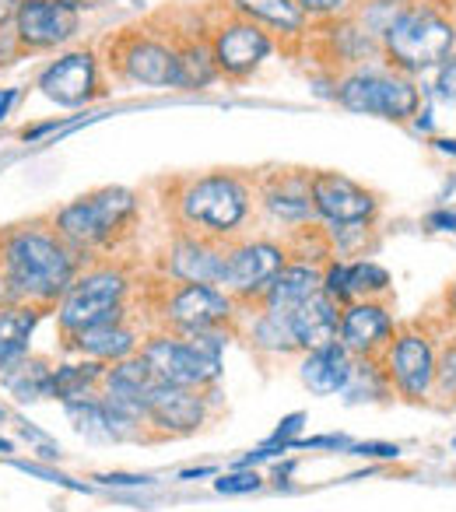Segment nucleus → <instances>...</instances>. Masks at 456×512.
<instances>
[{
    "label": "nucleus",
    "instance_id": "nucleus-1",
    "mask_svg": "<svg viewBox=\"0 0 456 512\" xmlns=\"http://www.w3.org/2000/svg\"><path fill=\"white\" fill-rule=\"evenodd\" d=\"M85 267L53 225H18L0 232V306L50 309L67 295Z\"/></svg>",
    "mask_w": 456,
    "mask_h": 512
},
{
    "label": "nucleus",
    "instance_id": "nucleus-2",
    "mask_svg": "<svg viewBox=\"0 0 456 512\" xmlns=\"http://www.w3.org/2000/svg\"><path fill=\"white\" fill-rule=\"evenodd\" d=\"M379 43H383L386 64L414 78V74L435 71L456 50V22L442 4L407 0V8L400 11V18L386 29Z\"/></svg>",
    "mask_w": 456,
    "mask_h": 512
},
{
    "label": "nucleus",
    "instance_id": "nucleus-3",
    "mask_svg": "<svg viewBox=\"0 0 456 512\" xmlns=\"http://www.w3.org/2000/svg\"><path fill=\"white\" fill-rule=\"evenodd\" d=\"M134 218H137L134 190H127V186H99V190L60 207L50 225L74 253L88 256L95 249L113 246Z\"/></svg>",
    "mask_w": 456,
    "mask_h": 512
},
{
    "label": "nucleus",
    "instance_id": "nucleus-4",
    "mask_svg": "<svg viewBox=\"0 0 456 512\" xmlns=\"http://www.w3.org/2000/svg\"><path fill=\"white\" fill-rule=\"evenodd\" d=\"M176 207L190 232L207 235V239H228L250 218L253 193L246 179L232 176V172H207L183 186Z\"/></svg>",
    "mask_w": 456,
    "mask_h": 512
},
{
    "label": "nucleus",
    "instance_id": "nucleus-5",
    "mask_svg": "<svg viewBox=\"0 0 456 512\" xmlns=\"http://www.w3.org/2000/svg\"><path fill=\"white\" fill-rule=\"evenodd\" d=\"M127 292H130V278L123 267L113 264L81 267L74 285L57 302L60 334L74 337L78 330L99 327V323L127 320Z\"/></svg>",
    "mask_w": 456,
    "mask_h": 512
},
{
    "label": "nucleus",
    "instance_id": "nucleus-6",
    "mask_svg": "<svg viewBox=\"0 0 456 512\" xmlns=\"http://www.w3.org/2000/svg\"><path fill=\"white\" fill-rule=\"evenodd\" d=\"M334 99L348 113L358 116H379V120L407 123L421 109V88L414 78L400 71H376V67H355L337 81Z\"/></svg>",
    "mask_w": 456,
    "mask_h": 512
},
{
    "label": "nucleus",
    "instance_id": "nucleus-7",
    "mask_svg": "<svg viewBox=\"0 0 456 512\" xmlns=\"http://www.w3.org/2000/svg\"><path fill=\"white\" fill-rule=\"evenodd\" d=\"M148 362L151 376L165 386H186V390H207L221 379V358L204 355L190 337L183 334H155L137 348Z\"/></svg>",
    "mask_w": 456,
    "mask_h": 512
},
{
    "label": "nucleus",
    "instance_id": "nucleus-8",
    "mask_svg": "<svg viewBox=\"0 0 456 512\" xmlns=\"http://www.w3.org/2000/svg\"><path fill=\"white\" fill-rule=\"evenodd\" d=\"M288 264V249L274 239H246L236 246H225V264H221V281L236 302H260L278 271Z\"/></svg>",
    "mask_w": 456,
    "mask_h": 512
},
{
    "label": "nucleus",
    "instance_id": "nucleus-9",
    "mask_svg": "<svg viewBox=\"0 0 456 512\" xmlns=\"http://www.w3.org/2000/svg\"><path fill=\"white\" fill-rule=\"evenodd\" d=\"M309 197H313L316 218H323L330 228L369 225L379 211L376 193L348 179L344 172H313L309 176Z\"/></svg>",
    "mask_w": 456,
    "mask_h": 512
},
{
    "label": "nucleus",
    "instance_id": "nucleus-10",
    "mask_svg": "<svg viewBox=\"0 0 456 512\" xmlns=\"http://www.w3.org/2000/svg\"><path fill=\"white\" fill-rule=\"evenodd\" d=\"M162 316L172 334H197V330L228 327L236 316V299L218 285H176L162 306Z\"/></svg>",
    "mask_w": 456,
    "mask_h": 512
},
{
    "label": "nucleus",
    "instance_id": "nucleus-11",
    "mask_svg": "<svg viewBox=\"0 0 456 512\" xmlns=\"http://www.w3.org/2000/svg\"><path fill=\"white\" fill-rule=\"evenodd\" d=\"M81 32V11L67 0H22L15 15V43L22 50H57Z\"/></svg>",
    "mask_w": 456,
    "mask_h": 512
},
{
    "label": "nucleus",
    "instance_id": "nucleus-12",
    "mask_svg": "<svg viewBox=\"0 0 456 512\" xmlns=\"http://www.w3.org/2000/svg\"><path fill=\"white\" fill-rule=\"evenodd\" d=\"M211 53L218 64L221 78H250L260 71L267 57L274 53V39L267 29L246 22V18H232V22L218 25L211 36Z\"/></svg>",
    "mask_w": 456,
    "mask_h": 512
},
{
    "label": "nucleus",
    "instance_id": "nucleus-13",
    "mask_svg": "<svg viewBox=\"0 0 456 512\" xmlns=\"http://www.w3.org/2000/svg\"><path fill=\"white\" fill-rule=\"evenodd\" d=\"M383 369L390 376V386L407 400H425L435 386V351L432 341L418 330H404L386 344Z\"/></svg>",
    "mask_w": 456,
    "mask_h": 512
},
{
    "label": "nucleus",
    "instance_id": "nucleus-14",
    "mask_svg": "<svg viewBox=\"0 0 456 512\" xmlns=\"http://www.w3.org/2000/svg\"><path fill=\"white\" fill-rule=\"evenodd\" d=\"M36 88L50 102L64 109H81L102 92L99 78V60L92 50H71L64 57H57L43 74H39Z\"/></svg>",
    "mask_w": 456,
    "mask_h": 512
},
{
    "label": "nucleus",
    "instance_id": "nucleus-15",
    "mask_svg": "<svg viewBox=\"0 0 456 512\" xmlns=\"http://www.w3.org/2000/svg\"><path fill=\"white\" fill-rule=\"evenodd\" d=\"M116 67L127 81L148 88H179V57L176 46L162 39L130 32L116 46Z\"/></svg>",
    "mask_w": 456,
    "mask_h": 512
},
{
    "label": "nucleus",
    "instance_id": "nucleus-16",
    "mask_svg": "<svg viewBox=\"0 0 456 512\" xmlns=\"http://www.w3.org/2000/svg\"><path fill=\"white\" fill-rule=\"evenodd\" d=\"M207 421V390L155 383L148 393V428L158 435H193Z\"/></svg>",
    "mask_w": 456,
    "mask_h": 512
},
{
    "label": "nucleus",
    "instance_id": "nucleus-17",
    "mask_svg": "<svg viewBox=\"0 0 456 512\" xmlns=\"http://www.w3.org/2000/svg\"><path fill=\"white\" fill-rule=\"evenodd\" d=\"M337 341L355 358H376L393 341V313L376 299H355L341 309Z\"/></svg>",
    "mask_w": 456,
    "mask_h": 512
},
{
    "label": "nucleus",
    "instance_id": "nucleus-18",
    "mask_svg": "<svg viewBox=\"0 0 456 512\" xmlns=\"http://www.w3.org/2000/svg\"><path fill=\"white\" fill-rule=\"evenodd\" d=\"M221 264H225V246L197 232L179 235L165 253V274L176 285H218Z\"/></svg>",
    "mask_w": 456,
    "mask_h": 512
},
{
    "label": "nucleus",
    "instance_id": "nucleus-19",
    "mask_svg": "<svg viewBox=\"0 0 456 512\" xmlns=\"http://www.w3.org/2000/svg\"><path fill=\"white\" fill-rule=\"evenodd\" d=\"M341 302H334L330 295L316 292L313 299H306L299 309L288 313L292 320V334L299 351H316V348H327V344L337 341V330H341Z\"/></svg>",
    "mask_w": 456,
    "mask_h": 512
},
{
    "label": "nucleus",
    "instance_id": "nucleus-20",
    "mask_svg": "<svg viewBox=\"0 0 456 512\" xmlns=\"http://www.w3.org/2000/svg\"><path fill=\"white\" fill-rule=\"evenodd\" d=\"M67 348L78 351L81 358H92L102 365H116L123 358L137 355L141 341H137V330L127 320H113V323H99V327L78 330L74 337H67Z\"/></svg>",
    "mask_w": 456,
    "mask_h": 512
},
{
    "label": "nucleus",
    "instance_id": "nucleus-21",
    "mask_svg": "<svg viewBox=\"0 0 456 512\" xmlns=\"http://www.w3.org/2000/svg\"><path fill=\"white\" fill-rule=\"evenodd\" d=\"M323 288V267L316 260H288L278 271V278L271 281V288L260 299V309H271V313H292L306 299H313Z\"/></svg>",
    "mask_w": 456,
    "mask_h": 512
},
{
    "label": "nucleus",
    "instance_id": "nucleus-22",
    "mask_svg": "<svg viewBox=\"0 0 456 512\" xmlns=\"http://www.w3.org/2000/svg\"><path fill=\"white\" fill-rule=\"evenodd\" d=\"M351 365H355V355H351L341 341H334V344H327V348H316L302 355L299 379L313 397H334V393H341L344 383H348Z\"/></svg>",
    "mask_w": 456,
    "mask_h": 512
},
{
    "label": "nucleus",
    "instance_id": "nucleus-23",
    "mask_svg": "<svg viewBox=\"0 0 456 512\" xmlns=\"http://www.w3.org/2000/svg\"><path fill=\"white\" fill-rule=\"evenodd\" d=\"M39 306H0V376L15 372L32 355V337L43 323Z\"/></svg>",
    "mask_w": 456,
    "mask_h": 512
},
{
    "label": "nucleus",
    "instance_id": "nucleus-24",
    "mask_svg": "<svg viewBox=\"0 0 456 512\" xmlns=\"http://www.w3.org/2000/svg\"><path fill=\"white\" fill-rule=\"evenodd\" d=\"M264 207L281 225H306V221H313L316 211L313 197H309V176H299V172L274 176L264 190Z\"/></svg>",
    "mask_w": 456,
    "mask_h": 512
},
{
    "label": "nucleus",
    "instance_id": "nucleus-25",
    "mask_svg": "<svg viewBox=\"0 0 456 512\" xmlns=\"http://www.w3.org/2000/svg\"><path fill=\"white\" fill-rule=\"evenodd\" d=\"M232 11L236 18H246V22L281 32V36H302L309 22L295 0H232Z\"/></svg>",
    "mask_w": 456,
    "mask_h": 512
},
{
    "label": "nucleus",
    "instance_id": "nucleus-26",
    "mask_svg": "<svg viewBox=\"0 0 456 512\" xmlns=\"http://www.w3.org/2000/svg\"><path fill=\"white\" fill-rule=\"evenodd\" d=\"M102 376H106V365L92 362V358L53 365V400H60V404H74V400L99 397Z\"/></svg>",
    "mask_w": 456,
    "mask_h": 512
},
{
    "label": "nucleus",
    "instance_id": "nucleus-27",
    "mask_svg": "<svg viewBox=\"0 0 456 512\" xmlns=\"http://www.w3.org/2000/svg\"><path fill=\"white\" fill-rule=\"evenodd\" d=\"M250 344L257 351H264V355H274V358H285V355H295V351H299L288 313H271V309H260V313L253 316Z\"/></svg>",
    "mask_w": 456,
    "mask_h": 512
},
{
    "label": "nucleus",
    "instance_id": "nucleus-28",
    "mask_svg": "<svg viewBox=\"0 0 456 512\" xmlns=\"http://www.w3.org/2000/svg\"><path fill=\"white\" fill-rule=\"evenodd\" d=\"M64 411H67V418H71L74 432H78L81 439L102 442V446H109V442H120V432H116L113 418H109L106 404H102L99 397L74 400V404H64Z\"/></svg>",
    "mask_w": 456,
    "mask_h": 512
},
{
    "label": "nucleus",
    "instance_id": "nucleus-29",
    "mask_svg": "<svg viewBox=\"0 0 456 512\" xmlns=\"http://www.w3.org/2000/svg\"><path fill=\"white\" fill-rule=\"evenodd\" d=\"M4 386L11 390V397L22 400V404H36V400H46L53 397V365L43 362V358H25L15 372H8Z\"/></svg>",
    "mask_w": 456,
    "mask_h": 512
},
{
    "label": "nucleus",
    "instance_id": "nucleus-30",
    "mask_svg": "<svg viewBox=\"0 0 456 512\" xmlns=\"http://www.w3.org/2000/svg\"><path fill=\"white\" fill-rule=\"evenodd\" d=\"M327 32H330V43H334V53L344 64H362V60H369V57H383V43H379L376 36H369L351 15L337 18Z\"/></svg>",
    "mask_w": 456,
    "mask_h": 512
},
{
    "label": "nucleus",
    "instance_id": "nucleus-31",
    "mask_svg": "<svg viewBox=\"0 0 456 512\" xmlns=\"http://www.w3.org/2000/svg\"><path fill=\"white\" fill-rule=\"evenodd\" d=\"M176 57H179V88H200L214 85L221 78L218 64H214V53L211 43H200V39H186L183 46H176Z\"/></svg>",
    "mask_w": 456,
    "mask_h": 512
},
{
    "label": "nucleus",
    "instance_id": "nucleus-32",
    "mask_svg": "<svg viewBox=\"0 0 456 512\" xmlns=\"http://www.w3.org/2000/svg\"><path fill=\"white\" fill-rule=\"evenodd\" d=\"M386 393H390V376H386L383 365L376 358H355L341 397L348 404H365V400H383Z\"/></svg>",
    "mask_w": 456,
    "mask_h": 512
},
{
    "label": "nucleus",
    "instance_id": "nucleus-33",
    "mask_svg": "<svg viewBox=\"0 0 456 512\" xmlns=\"http://www.w3.org/2000/svg\"><path fill=\"white\" fill-rule=\"evenodd\" d=\"M348 288L351 299H379L390 292V271L379 267L376 260H358L348 267Z\"/></svg>",
    "mask_w": 456,
    "mask_h": 512
},
{
    "label": "nucleus",
    "instance_id": "nucleus-34",
    "mask_svg": "<svg viewBox=\"0 0 456 512\" xmlns=\"http://www.w3.org/2000/svg\"><path fill=\"white\" fill-rule=\"evenodd\" d=\"M407 8V0H365L362 8H358L355 22L362 25L369 36L383 39L386 29H390L393 22L400 18V11Z\"/></svg>",
    "mask_w": 456,
    "mask_h": 512
},
{
    "label": "nucleus",
    "instance_id": "nucleus-35",
    "mask_svg": "<svg viewBox=\"0 0 456 512\" xmlns=\"http://www.w3.org/2000/svg\"><path fill=\"white\" fill-rule=\"evenodd\" d=\"M260 488H264V477H260L253 467H236L214 481V491H218V495H257Z\"/></svg>",
    "mask_w": 456,
    "mask_h": 512
},
{
    "label": "nucleus",
    "instance_id": "nucleus-36",
    "mask_svg": "<svg viewBox=\"0 0 456 512\" xmlns=\"http://www.w3.org/2000/svg\"><path fill=\"white\" fill-rule=\"evenodd\" d=\"M348 267L351 264H344V260H334V264L323 267V288H320V292L330 295L334 302H341V306L355 302V299H351V288H348Z\"/></svg>",
    "mask_w": 456,
    "mask_h": 512
},
{
    "label": "nucleus",
    "instance_id": "nucleus-37",
    "mask_svg": "<svg viewBox=\"0 0 456 512\" xmlns=\"http://www.w3.org/2000/svg\"><path fill=\"white\" fill-rule=\"evenodd\" d=\"M306 18H323V22H337V18L351 15V0H295Z\"/></svg>",
    "mask_w": 456,
    "mask_h": 512
},
{
    "label": "nucleus",
    "instance_id": "nucleus-38",
    "mask_svg": "<svg viewBox=\"0 0 456 512\" xmlns=\"http://www.w3.org/2000/svg\"><path fill=\"white\" fill-rule=\"evenodd\" d=\"M435 95H439L446 106H456V50L435 67Z\"/></svg>",
    "mask_w": 456,
    "mask_h": 512
},
{
    "label": "nucleus",
    "instance_id": "nucleus-39",
    "mask_svg": "<svg viewBox=\"0 0 456 512\" xmlns=\"http://www.w3.org/2000/svg\"><path fill=\"white\" fill-rule=\"evenodd\" d=\"M302 425H306V414H302V411H295V414H288V418H281V421H278V428H274V435L267 439V446L292 449V442L299 439Z\"/></svg>",
    "mask_w": 456,
    "mask_h": 512
},
{
    "label": "nucleus",
    "instance_id": "nucleus-40",
    "mask_svg": "<svg viewBox=\"0 0 456 512\" xmlns=\"http://www.w3.org/2000/svg\"><path fill=\"white\" fill-rule=\"evenodd\" d=\"M435 386L446 397H456V344L442 358H435Z\"/></svg>",
    "mask_w": 456,
    "mask_h": 512
},
{
    "label": "nucleus",
    "instance_id": "nucleus-41",
    "mask_svg": "<svg viewBox=\"0 0 456 512\" xmlns=\"http://www.w3.org/2000/svg\"><path fill=\"white\" fill-rule=\"evenodd\" d=\"M355 456L362 460H397L400 456V446L397 442H358V446H348Z\"/></svg>",
    "mask_w": 456,
    "mask_h": 512
},
{
    "label": "nucleus",
    "instance_id": "nucleus-42",
    "mask_svg": "<svg viewBox=\"0 0 456 512\" xmlns=\"http://www.w3.org/2000/svg\"><path fill=\"white\" fill-rule=\"evenodd\" d=\"M95 481L106 484V488H151L155 477H148V474H95Z\"/></svg>",
    "mask_w": 456,
    "mask_h": 512
},
{
    "label": "nucleus",
    "instance_id": "nucleus-43",
    "mask_svg": "<svg viewBox=\"0 0 456 512\" xmlns=\"http://www.w3.org/2000/svg\"><path fill=\"white\" fill-rule=\"evenodd\" d=\"M425 225L432 232H456V211H432L425 218Z\"/></svg>",
    "mask_w": 456,
    "mask_h": 512
},
{
    "label": "nucleus",
    "instance_id": "nucleus-44",
    "mask_svg": "<svg viewBox=\"0 0 456 512\" xmlns=\"http://www.w3.org/2000/svg\"><path fill=\"white\" fill-rule=\"evenodd\" d=\"M18 4H22V0H0V29H4V25H15Z\"/></svg>",
    "mask_w": 456,
    "mask_h": 512
},
{
    "label": "nucleus",
    "instance_id": "nucleus-45",
    "mask_svg": "<svg viewBox=\"0 0 456 512\" xmlns=\"http://www.w3.org/2000/svg\"><path fill=\"white\" fill-rule=\"evenodd\" d=\"M15 102H18L15 88H4V92H0V123H4V116L11 113V106H15Z\"/></svg>",
    "mask_w": 456,
    "mask_h": 512
},
{
    "label": "nucleus",
    "instance_id": "nucleus-46",
    "mask_svg": "<svg viewBox=\"0 0 456 512\" xmlns=\"http://www.w3.org/2000/svg\"><path fill=\"white\" fill-rule=\"evenodd\" d=\"M214 474H218V467H197V470H183L179 481H197V477H214Z\"/></svg>",
    "mask_w": 456,
    "mask_h": 512
},
{
    "label": "nucleus",
    "instance_id": "nucleus-47",
    "mask_svg": "<svg viewBox=\"0 0 456 512\" xmlns=\"http://www.w3.org/2000/svg\"><path fill=\"white\" fill-rule=\"evenodd\" d=\"M435 148H439L442 155H456V141H449V137H442V141H435Z\"/></svg>",
    "mask_w": 456,
    "mask_h": 512
},
{
    "label": "nucleus",
    "instance_id": "nucleus-48",
    "mask_svg": "<svg viewBox=\"0 0 456 512\" xmlns=\"http://www.w3.org/2000/svg\"><path fill=\"white\" fill-rule=\"evenodd\" d=\"M449 309H453V313H456V285L449 288Z\"/></svg>",
    "mask_w": 456,
    "mask_h": 512
},
{
    "label": "nucleus",
    "instance_id": "nucleus-49",
    "mask_svg": "<svg viewBox=\"0 0 456 512\" xmlns=\"http://www.w3.org/2000/svg\"><path fill=\"white\" fill-rule=\"evenodd\" d=\"M11 453V442H0V456H8Z\"/></svg>",
    "mask_w": 456,
    "mask_h": 512
},
{
    "label": "nucleus",
    "instance_id": "nucleus-50",
    "mask_svg": "<svg viewBox=\"0 0 456 512\" xmlns=\"http://www.w3.org/2000/svg\"><path fill=\"white\" fill-rule=\"evenodd\" d=\"M67 4H74V8H81V4H85V0H67Z\"/></svg>",
    "mask_w": 456,
    "mask_h": 512
}]
</instances>
